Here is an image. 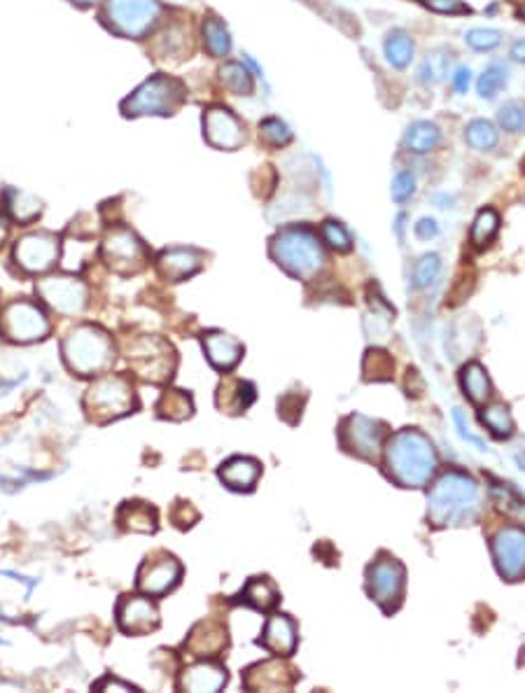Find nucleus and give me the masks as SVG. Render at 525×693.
<instances>
[{
    "label": "nucleus",
    "instance_id": "f257e3e1",
    "mask_svg": "<svg viewBox=\"0 0 525 693\" xmlns=\"http://www.w3.org/2000/svg\"><path fill=\"white\" fill-rule=\"evenodd\" d=\"M437 467V448L418 427H402L383 444V472L399 488L427 486Z\"/></svg>",
    "mask_w": 525,
    "mask_h": 693
},
{
    "label": "nucleus",
    "instance_id": "f03ea898",
    "mask_svg": "<svg viewBox=\"0 0 525 693\" xmlns=\"http://www.w3.org/2000/svg\"><path fill=\"white\" fill-rule=\"evenodd\" d=\"M481 514L479 483L462 469H448L427 490V523L432 528H462Z\"/></svg>",
    "mask_w": 525,
    "mask_h": 693
},
{
    "label": "nucleus",
    "instance_id": "7ed1b4c3",
    "mask_svg": "<svg viewBox=\"0 0 525 693\" xmlns=\"http://www.w3.org/2000/svg\"><path fill=\"white\" fill-rule=\"evenodd\" d=\"M61 357L68 371L82 378H96L108 374L117 362V348L103 327L84 322L63 336Z\"/></svg>",
    "mask_w": 525,
    "mask_h": 693
},
{
    "label": "nucleus",
    "instance_id": "20e7f679",
    "mask_svg": "<svg viewBox=\"0 0 525 693\" xmlns=\"http://www.w3.org/2000/svg\"><path fill=\"white\" fill-rule=\"evenodd\" d=\"M269 255L287 276L304 283L318 276L325 264L318 234L306 224H290L276 231L269 243Z\"/></svg>",
    "mask_w": 525,
    "mask_h": 693
},
{
    "label": "nucleus",
    "instance_id": "39448f33",
    "mask_svg": "<svg viewBox=\"0 0 525 693\" xmlns=\"http://www.w3.org/2000/svg\"><path fill=\"white\" fill-rule=\"evenodd\" d=\"M82 409L89 423L108 425L115 420L136 413L138 392L131 376L101 374L94 378L82 397Z\"/></svg>",
    "mask_w": 525,
    "mask_h": 693
},
{
    "label": "nucleus",
    "instance_id": "423d86ee",
    "mask_svg": "<svg viewBox=\"0 0 525 693\" xmlns=\"http://www.w3.org/2000/svg\"><path fill=\"white\" fill-rule=\"evenodd\" d=\"M124 355L133 374L152 385L171 383L178 369V353L164 336H136L124 346Z\"/></svg>",
    "mask_w": 525,
    "mask_h": 693
},
{
    "label": "nucleus",
    "instance_id": "0eeeda50",
    "mask_svg": "<svg viewBox=\"0 0 525 693\" xmlns=\"http://www.w3.org/2000/svg\"><path fill=\"white\" fill-rule=\"evenodd\" d=\"M364 591L385 616L399 612L406 595V567L388 551H378L364 572Z\"/></svg>",
    "mask_w": 525,
    "mask_h": 693
},
{
    "label": "nucleus",
    "instance_id": "6e6552de",
    "mask_svg": "<svg viewBox=\"0 0 525 693\" xmlns=\"http://www.w3.org/2000/svg\"><path fill=\"white\" fill-rule=\"evenodd\" d=\"M185 98H187V89L178 77H168L159 73L140 84L129 98H124L122 112L126 117H143V115L168 117V115H175V110L185 103Z\"/></svg>",
    "mask_w": 525,
    "mask_h": 693
},
{
    "label": "nucleus",
    "instance_id": "1a4fd4ad",
    "mask_svg": "<svg viewBox=\"0 0 525 693\" xmlns=\"http://www.w3.org/2000/svg\"><path fill=\"white\" fill-rule=\"evenodd\" d=\"M390 437L388 423L376 418H367L362 413H350L339 423L336 439L343 453L353 455L357 460L376 462L383 451L385 439Z\"/></svg>",
    "mask_w": 525,
    "mask_h": 693
},
{
    "label": "nucleus",
    "instance_id": "9d476101",
    "mask_svg": "<svg viewBox=\"0 0 525 693\" xmlns=\"http://www.w3.org/2000/svg\"><path fill=\"white\" fill-rule=\"evenodd\" d=\"M52 332L45 308L31 299H14L0 308V336L10 343H28L47 339Z\"/></svg>",
    "mask_w": 525,
    "mask_h": 693
},
{
    "label": "nucleus",
    "instance_id": "9b49d317",
    "mask_svg": "<svg viewBox=\"0 0 525 693\" xmlns=\"http://www.w3.org/2000/svg\"><path fill=\"white\" fill-rule=\"evenodd\" d=\"M101 257L105 266L117 276H138L150 262V250L136 231L129 227H110L101 241Z\"/></svg>",
    "mask_w": 525,
    "mask_h": 693
},
{
    "label": "nucleus",
    "instance_id": "f8f14e48",
    "mask_svg": "<svg viewBox=\"0 0 525 693\" xmlns=\"http://www.w3.org/2000/svg\"><path fill=\"white\" fill-rule=\"evenodd\" d=\"M161 14L159 0H108L103 21L112 33L124 38H145L157 26Z\"/></svg>",
    "mask_w": 525,
    "mask_h": 693
},
{
    "label": "nucleus",
    "instance_id": "ddd939ff",
    "mask_svg": "<svg viewBox=\"0 0 525 693\" xmlns=\"http://www.w3.org/2000/svg\"><path fill=\"white\" fill-rule=\"evenodd\" d=\"M35 292H38L42 304H47L63 318L82 315L89 306V285L77 276H68V273L40 278L35 283Z\"/></svg>",
    "mask_w": 525,
    "mask_h": 693
},
{
    "label": "nucleus",
    "instance_id": "4468645a",
    "mask_svg": "<svg viewBox=\"0 0 525 693\" xmlns=\"http://www.w3.org/2000/svg\"><path fill=\"white\" fill-rule=\"evenodd\" d=\"M14 264L31 276L49 273L61 259V238L52 231H31L14 243Z\"/></svg>",
    "mask_w": 525,
    "mask_h": 693
},
{
    "label": "nucleus",
    "instance_id": "2eb2a0df",
    "mask_svg": "<svg viewBox=\"0 0 525 693\" xmlns=\"http://www.w3.org/2000/svg\"><path fill=\"white\" fill-rule=\"evenodd\" d=\"M182 563L168 551H152L136 572L138 593L147 598H164L182 579Z\"/></svg>",
    "mask_w": 525,
    "mask_h": 693
},
{
    "label": "nucleus",
    "instance_id": "dca6fc26",
    "mask_svg": "<svg viewBox=\"0 0 525 693\" xmlns=\"http://www.w3.org/2000/svg\"><path fill=\"white\" fill-rule=\"evenodd\" d=\"M490 556L504 581L525 579V528L507 525L490 537Z\"/></svg>",
    "mask_w": 525,
    "mask_h": 693
},
{
    "label": "nucleus",
    "instance_id": "f3484780",
    "mask_svg": "<svg viewBox=\"0 0 525 693\" xmlns=\"http://www.w3.org/2000/svg\"><path fill=\"white\" fill-rule=\"evenodd\" d=\"M115 619H117V628L122 630L124 635H133V637L150 635L161 626L159 607L143 593L122 595V598L117 600Z\"/></svg>",
    "mask_w": 525,
    "mask_h": 693
},
{
    "label": "nucleus",
    "instance_id": "a211bd4d",
    "mask_svg": "<svg viewBox=\"0 0 525 693\" xmlns=\"http://www.w3.org/2000/svg\"><path fill=\"white\" fill-rule=\"evenodd\" d=\"M241 679L248 691H290L297 686L301 675L294 665L273 656L269 661L248 665V668L243 670Z\"/></svg>",
    "mask_w": 525,
    "mask_h": 693
},
{
    "label": "nucleus",
    "instance_id": "6ab92c4d",
    "mask_svg": "<svg viewBox=\"0 0 525 693\" xmlns=\"http://www.w3.org/2000/svg\"><path fill=\"white\" fill-rule=\"evenodd\" d=\"M203 136L215 150H238L245 143V126L224 105H213L203 112Z\"/></svg>",
    "mask_w": 525,
    "mask_h": 693
},
{
    "label": "nucleus",
    "instance_id": "aec40b11",
    "mask_svg": "<svg viewBox=\"0 0 525 693\" xmlns=\"http://www.w3.org/2000/svg\"><path fill=\"white\" fill-rule=\"evenodd\" d=\"M229 647V630L222 621L217 619H203L189 630L187 640L182 642L187 656L196 658H220Z\"/></svg>",
    "mask_w": 525,
    "mask_h": 693
},
{
    "label": "nucleus",
    "instance_id": "412c9836",
    "mask_svg": "<svg viewBox=\"0 0 525 693\" xmlns=\"http://www.w3.org/2000/svg\"><path fill=\"white\" fill-rule=\"evenodd\" d=\"M257 644L269 651L271 656L290 658L294 651H297L299 644L297 621H294L290 614L283 612H273L271 616H266L264 630L262 635L257 637Z\"/></svg>",
    "mask_w": 525,
    "mask_h": 693
},
{
    "label": "nucleus",
    "instance_id": "4be33fe9",
    "mask_svg": "<svg viewBox=\"0 0 525 693\" xmlns=\"http://www.w3.org/2000/svg\"><path fill=\"white\" fill-rule=\"evenodd\" d=\"M203 262H206V255L201 250L175 245V248L161 250L154 259V266H157L159 276L168 283H182V280L196 276L203 269Z\"/></svg>",
    "mask_w": 525,
    "mask_h": 693
},
{
    "label": "nucleus",
    "instance_id": "5701e85b",
    "mask_svg": "<svg viewBox=\"0 0 525 693\" xmlns=\"http://www.w3.org/2000/svg\"><path fill=\"white\" fill-rule=\"evenodd\" d=\"M201 346L210 367L222 371V374H229L231 369H236L238 362H241L245 355L243 343L238 341L236 336L222 332V329H208V332H203Z\"/></svg>",
    "mask_w": 525,
    "mask_h": 693
},
{
    "label": "nucleus",
    "instance_id": "b1692460",
    "mask_svg": "<svg viewBox=\"0 0 525 693\" xmlns=\"http://www.w3.org/2000/svg\"><path fill=\"white\" fill-rule=\"evenodd\" d=\"M229 675L227 668L220 663H215V658H201L192 665H187L178 677V689L180 691H192V693H215L227 686Z\"/></svg>",
    "mask_w": 525,
    "mask_h": 693
},
{
    "label": "nucleus",
    "instance_id": "393cba45",
    "mask_svg": "<svg viewBox=\"0 0 525 693\" xmlns=\"http://www.w3.org/2000/svg\"><path fill=\"white\" fill-rule=\"evenodd\" d=\"M217 476L234 493H252L259 476H262V462L250 458V455H234V458L222 462Z\"/></svg>",
    "mask_w": 525,
    "mask_h": 693
},
{
    "label": "nucleus",
    "instance_id": "a878e982",
    "mask_svg": "<svg viewBox=\"0 0 525 693\" xmlns=\"http://www.w3.org/2000/svg\"><path fill=\"white\" fill-rule=\"evenodd\" d=\"M257 399V388L250 381H243V378L227 376L222 378L220 385L215 390V406L227 416H241L255 404Z\"/></svg>",
    "mask_w": 525,
    "mask_h": 693
},
{
    "label": "nucleus",
    "instance_id": "bb28decb",
    "mask_svg": "<svg viewBox=\"0 0 525 693\" xmlns=\"http://www.w3.org/2000/svg\"><path fill=\"white\" fill-rule=\"evenodd\" d=\"M117 523L124 532L154 535L159 530V511L150 502L129 500L117 509Z\"/></svg>",
    "mask_w": 525,
    "mask_h": 693
},
{
    "label": "nucleus",
    "instance_id": "cd10ccee",
    "mask_svg": "<svg viewBox=\"0 0 525 693\" xmlns=\"http://www.w3.org/2000/svg\"><path fill=\"white\" fill-rule=\"evenodd\" d=\"M236 602L257 609V612H273L280 602V591L278 586L273 584L271 577H266V574H257V577H250L248 581H245L241 593L236 595Z\"/></svg>",
    "mask_w": 525,
    "mask_h": 693
},
{
    "label": "nucleus",
    "instance_id": "c85d7f7f",
    "mask_svg": "<svg viewBox=\"0 0 525 693\" xmlns=\"http://www.w3.org/2000/svg\"><path fill=\"white\" fill-rule=\"evenodd\" d=\"M460 388L474 406H483L488 402L493 385H490L488 371L483 369L481 362H467L460 369Z\"/></svg>",
    "mask_w": 525,
    "mask_h": 693
},
{
    "label": "nucleus",
    "instance_id": "c756f323",
    "mask_svg": "<svg viewBox=\"0 0 525 693\" xmlns=\"http://www.w3.org/2000/svg\"><path fill=\"white\" fill-rule=\"evenodd\" d=\"M157 416L164 420H171V423H182V420L192 418L194 413V399L189 392L178 390V388H166L161 392L157 406Z\"/></svg>",
    "mask_w": 525,
    "mask_h": 693
},
{
    "label": "nucleus",
    "instance_id": "7c9ffc66",
    "mask_svg": "<svg viewBox=\"0 0 525 693\" xmlns=\"http://www.w3.org/2000/svg\"><path fill=\"white\" fill-rule=\"evenodd\" d=\"M5 208H7V215H10L14 222L21 224V227H26V224H31L40 217L42 201L35 199L33 194L21 192V189H7Z\"/></svg>",
    "mask_w": 525,
    "mask_h": 693
},
{
    "label": "nucleus",
    "instance_id": "2f4dec72",
    "mask_svg": "<svg viewBox=\"0 0 525 693\" xmlns=\"http://www.w3.org/2000/svg\"><path fill=\"white\" fill-rule=\"evenodd\" d=\"M392 376H395V360H392L390 353H385V350L381 348H369L362 360L364 381L383 383V381H392Z\"/></svg>",
    "mask_w": 525,
    "mask_h": 693
},
{
    "label": "nucleus",
    "instance_id": "473e14b6",
    "mask_svg": "<svg viewBox=\"0 0 525 693\" xmlns=\"http://www.w3.org/2000/svg\"><path fill=\"white\" fill-rule=\"evenodd\" d=\"M441 133L432 122H413L404 133V147L413 154L432 152L439 145Z\"/></svg>",
    "mask_w": 525,
    "mask_h": 693
},
{
    "label": "nucleus",
    "instance_id": "72a5a7b5",
    "mask_svg": "<svg viewBox=\"0 0 525 693\" xmlns=\"http://www.w3.org/2000/svg\"><path fill=\"white\" fill-rule=\"evenodd\" d=\"M201 31H203V47H206V52L210 56H215V59H222V56L229 54V49H231L229 31L220 19L206 17L203 19Z\"/></svg>",
    "mask_w": 525,
    "mask_h": 693
},
{
    "label": "nucleus",
    "instance_id": "f704fd0d",
    "mask_svg": "<svg viewBox=\"0 0 525 693\" xmlns=\"http://www.w3.org/2000/svg\"><path fill=\"white\" fill-rule=\"evenodd\" d=\"M481 423L488 427V432L497 439H509L514 434V418H511V411L507 404L497 402L488 409H483L481 413Z\"/></svg>",
    "mask_w": 525,
    "mask_h": 693
},
{
    "label": "nucleus",
    "instance_id": "c9c22d12",
    "mask_svg": "<svg viewBox=\"0 0 525 693\" xmlns=\"http://www.w3.org/2000/svg\"><path fill=\"white\" fill-rule=\"evenodd\" d=\"M220 80L224 84V89H229L234 96H250L252 89H255L252 75L236 61L224 63L220 70Z\"/></svg>",
    "mask_w": 525,
    "mask_h": 693
},
{
    "label": "nucleus",
    "instance_id": "e433bc0d",
    "mask_svg": "<svg viewBox=\"0 0 525 693\" xmlns=\"http://www.w3.org/2000/svg\"><path fill=\"white\" fill-rule=\"evenodd\" d=\"M497 229H500V217L493 208H483L476 215V220L472 224V231H469V238H472L474 248H486V245L493 241Z\"/></svg>",
    "mask_w": 525,
    "mask_h": 693
},
{
    "label": "nucleus",
    "instance_id": "4c0bfd02",
    "mask_svg": "<svg viewBox=\"0 0 525 693\" xmlns=\"http://www.w3.org/2000/svg\"><path fill=\"white\" fill-rule=\"evenodd\" d=\"M385 56L395 68H406L413 59V40L409 33L404 31H392L385 38Z\"/></svg>",
    "mask_w": 525,
    "mask_h": 693
},
{
    "label": "nucleus",
    "instance_id": "58836bf2",
    "mask_svg": "<svg viewBox=\"0 0 525 693\" xmlns=\"http://www.w3.org/2000/svg\"><path fill=\"white\" fill-rule=\"evenodd\" d=\"M465 140L474 147V150L488 152L497 145L500 136H497V129L488 122V119H474V122L467 124Z\"/></svg>",
    "mask_w": 525,
    "mask_h": 693
},
{
    "label": "nucleus",
    "instance_id": "ea45409f",
    "mask_svg": "<svg viewBox=\"0 0 525 693\" xmlns=\"http://www.w3.org/2000/svg\"><path fill=\"white\" fill-rule=\"evenodd\" d=\"M308 402V392L306 390H287L278 397V418L285 420L287 425H299L301 413H304V406Z\"/></svg>",
    "mask_w": 525,
    "mask_h": 693
},
{
    "label": "nucleus",
    "instance_id": "a19ab883",
    "mask_svg": "<svg viewBox=\"0 0 525 693\" xmlns=\"http://www.w3.org/2000/svg\"><path fill=\"white\" fill-rule=\"evenodd\" d=\"M259 140L269 147H285L292 143V131L283 119L266 117L259 122Z\"/></svg>",
    "mask_w": 525,
    "mask_h": 693
},
{
    "label": "nucleus",
    "instance_id": "79ce46f5",
    "mask_svg": "<svg viewBox=\"0 0 525 693\" xmlns=\"http://www.w3.org/2000/svg\"><path fill=\"white\" fill-rule=\"evenodd\" d=\"M320 238L334 252H339V255H346V252L353 250V238H350L346 227L336 220H325L320 224Z\"/></svg>",
    "mask_w": 525,
    "mask_h": 693
},
{
    "label": "nucleus",
    "instance_id": "37998d69",
    "mask_svg": "<svg viewBox=\"0 0 525 693\" xmlns=\"http://www.w3.org/2000/svg\"><path fill=\"white\" fill-rule=\"evenodd\" d=\"M497 122L509 133H525V103L507 101L497 110Z\"/></svg>",
    "mask_w": 525,
    "mask_h": 693
},
{
    "label": "nucleus",
    "instance_id": "c03bdc74",
    "mask_svg": "<svg viewBox=\"0 0 525 693\" xmlns=\"http://www.w3.org/2000/svg\"><path fill=\"white\" fill-rule=\"evenodd\" d=\"M507 84V68L502 66V63H493V66H488L483 70V75L479 77V96L481 98H495L500 94V89Z\"/></svg>",
    "mask_w": 525,
    "mask_h": 693
},
{
    "label": "nucleus",
    "instance_id": "a18cd8bd",
    "mask_svg": "<svg viewBox=\"0 0 525 693\" xmlns=\"http://www.w3.org/2000/svg\"><path fill=\"white\" fill-rule=\"evenodd\" d=\"M448 61H451V54L441 52V49H439V52H434L432 56H427V59L423 61V66L418 68V80L425 82V84L439 82L441 77L446 75Z\"/></svg>",
    "mask_w": 525,
    "mask_h": 693
},
{
    "label": "nucleus",
    "instance_id": "49530a36",
    "mask_svg": "<svg viewBox=\"0 0 525 693\" xmlns=\"http://www.w3.org/2000/svg\"><path fill=\"white\" fill-rule=\"evenodd\" d=\"M185 47L189 49L187 35H185V31H182V28L173 26V28H168V31L161 33V38H159L161 59H168V56H175V54H185Z\"/></svg>",
    "mask_w": 525,
    "mask_h": 693
},
{
    "label": "nucleus",
    "instance_id": "de8ad7c7",
    "mask_svg": "<svg viewBox=\"0 0 525 693\" xmlns=\"http://www.w3.org/2000/svg\"><path fill=\"white\" fill-rule=\"evenodd\" d=\"M441 271V259L439 255H423L418 259L416 269H413V283L416 287H427L430 283H434V278L439 276Z\"/></svg>",
    "mask_w": 525,
    "mask_h": 693
},
{
    "label": "nucleus",
    "instance_id": "09e8293b",
    "mask_svg": "<svg viewBox=\"0 0 525 693\" xmlns=\"http://www.w3.org/2000/svg\"><path fill=\"white\" fill-rule=\"evenodd\" d=\"M467 45L479 49V52H490L502 42V33L495 28H472L467 31Z\"/></svg>",
    "mask_w": 525,
    "mask_h": 693
},
{
    "label": "nucleus",
    "instance_id": "8fccbe9b",
    "mask_svg": "<svg viewBox=\"0 0 525 693\" xmlns=\"http://www.w3.org/2000/svg\"><path fill=\"white\" fill-rule=\"evenodd\" d=\"M168 516H171L175 528H180V530L192 528V525L199 521V511H196L194 504L187 502V500H175L173 507H171V514Z\"/></svg>",
    "mask_w": 525,
    "mask_h": 693
},
{
    "label": "nucleus",
    "instance_id": "3c124183",
    "mask_svg": "<svg viewBox=\"0 0 525 693\" xmlns=\"http://www.w3.org/2000/svg\"><path fill=\"white\" fill-rule=\"evenodd\" d=\"M413 192H416V175L411 171H399L392 180V199L404 203L406 199H411Z\"/></svg>",
    "mask_w": 525,
    "mask_h": 693
},
{
    "label": "nucleus",
    "instance_id": "603ef678",
    "mask_svg": "<svg viewBox=\"0 0 525 693\" xmlns=\"http://www.w3.org/2000/svg\"><path fill=\"white\" fill-rule=\"evenodd\" d=\"M425 7H430V10L439 12V14H469V5L460 3V0H420Z\"/></svg>",
    "mask_w": 525,
    "mask_h": 693
},
{
    "label": "nucleus",
    "instance_id": "864d4df0",
    "mask_svg": "<svg viewBox=\"0 0 525 693\" xmlns=\"http://www.w3.org/2000/svg\"><path fill=\"white\" fill-rule=\"evenodd\" d=\"M453 420H455V427H458V434L465 441H469V444H474L479 451H488V446L483 444V441L479 437H474L472 432H469V427L465 423V416H462V411L460 409H453Z\"/></svg>",
    "mask_w": 525,
    "mask_h": 693
},
{
    "label": "nucleus",
    "instance_id": "5fc2aeb1",
    "mask_svg": "<svg viewBox=\"0 0 525 693\" xmlns=\"http://www.w3.org/2000/svg\"><path fill=\"white\" fill-rule=\"evenodd\" d=\"M94 689H98V691H108V689H117V691H138V686L126 684V682H119V679H115V677H103L101 682H96V684H94Z\"/></svg>",
    "mask_w": 525,
    "mask_h": 693
},
{
    "label": "nucleus",
    "instance_id": "6e6d98bb",
    "mask_svg": "<svg viewBox=\"0 0 525 693\" xmlns=\"http://www.w3.org/2000/svg\"><path fill=\"white\" fill-rule=\"evenodd\" d=\"M437 234H439V227H437V222L432 220V217H423V220L416 224V236L423 238V241H427V238H434Z\"/></svg>",
    "mask_w": 525,
    "mask_h": 693
},
{
    "label": "nucleus",
    "instance_id": "4d7b16f0",
    "mask_svg": "<svg viewBox=\"0 0 525 693\" xmlns=\"http://www.w3.org/2000/svg\"><path fill=\"white\" fill-rule=\"evenodd\" d=\"M469 82H472V70L469 68H458L453 75V87L458 91H467Z\"/></svg>",
    "mask_w": 525,
    "mask_h": 693
},
{
    "label": "nucleus",
    "instance_id": "13d9d810",
    "mask_svg": "<svg viewBox=\"0 0 525 693\" xmlns=\"http://www.w3.org/2000/svg\"><path fill=\"white\" fill-rule=\"evenodd\" d=\"M511 56H514L516 61H525V38L514 42V47H511Z\"/></svg>",
    "mask_w": 525,
    "mask_h": 693
},
{
    "label": "nucleus",
    "instance_id": "bf43d9fd",
    "mask_svg": "<svg viewBox=\"0 0 525 693\" xmlns=\"http://www.w3.org/2000/svg\"><path fill=\"white\" fill-rule=\"evenodd\" d=\"M7 234H10V224H7V217L0 215V245L5 243Z\"/></svg>",
    "mask_w": 525,
    "mask_h": 693
},
{
    "label": "nucleus",
    "instance_id": "052dcab7",
    "mask_svg": "<svg viewBox=\"0 0 525 693\" xmlns=\"http://www.w3.org/2000/svg\"><path fill=\"white\" fill-rule=\"evenodd\" d=\"M73 3H77V5H94V3H98V0H73Z\"/></svg>",
    "mask_w": 525,
    "mask_h": 693
},
{
    "label": "nucleus",
    "instance_id": "680f3d73",
    "mask_svg": "<svg viewBox=\"0 0 525 693\" xmlns=\"http://www.w3.org/2000/svg\"><path fill=\"white\" fill-rule=\"evenodd\" d=\"M518 17H521V19H525V5L521 7V10H518Z\"/></svg>",
    "mask_w": 525,
    "mask_h": 693
},
{
    "label": "nucleus",
    "instance_id": "e2e57ef3",
    "mask_svg": "<svg viewBox=\"0 0 525 693\" xmlns=\"http://www.w3.org/2000/svg\"><path fill=\"white\" fill-rule=\"evenodd\" d=\"M0 199H3V185H0Z\"/></svg>",
    "mask_w": 525,
    "mask_h": 693
}]
</instances>
